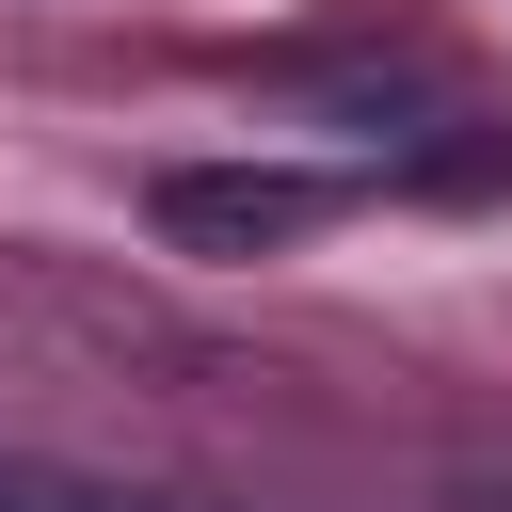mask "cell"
I'll return each instance as SVG.
<instances>
[{"label":"cell","instance_id":"6da1fadb","mask_svg":"<svg viewBox=\"0 0 512 512\" xmlns=\"http://www.w3.org/2000/svg\"><path fill=\"white\" fill-rule=\"evenodd\" d=\"M320 224H336V176H304V160H176L160 176V240L176 256H288Z\"/></svg>","mask_w":512,"mask_h":512}]
</instances>
